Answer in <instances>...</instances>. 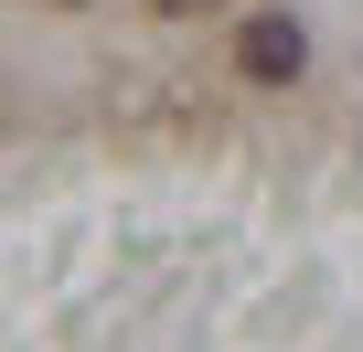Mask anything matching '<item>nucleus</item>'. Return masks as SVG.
<instances>
[{"instance_id": "f257e3e1", "label": "nucleus", "mask_w": 363, "mask_h": 352, "mask_svg": "<svg viewBox=\"0 0 363 352\" xmlns=\"http://www.w3.org/2000/svg\"><path fill=\"white\" fill-rule=\"evenodd\" d=\"M235 64H246V86H299V64H310V33H299L289 11H257V22L235 33Z\"/></svg>"}, {"instance_id": "f03ea898", "label": "nucleus", "mask_w": 363, "mask_h": 352, "mask_svg": "<svg viewBox=\"0 0 363 352\" xmlns=\"http://www.w3.org/2000/svg\"><path fill=\"white\" fill-rule=\"evenodd\" d=\"M139 11H160V22H193V11H214V0H139Z\"/></svg>"}]
</instances>
